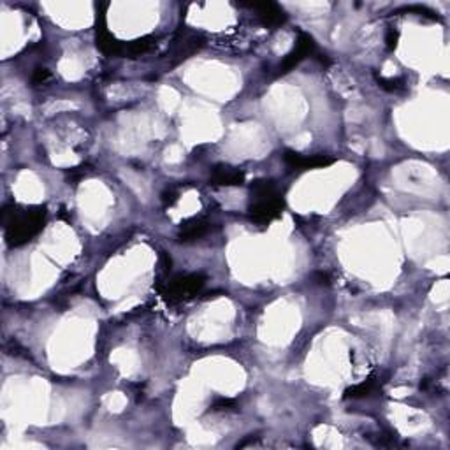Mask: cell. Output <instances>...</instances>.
Returning <instances> with one entry per match:
<instances>
[{
	"instance_id": "1",
	"label": "cell",
	"mask_w": 450,
	"mask_h": 450,
	"mask_svg": "<svg viewBox=\"0 0 450 450\" xmlns=\"http://www.w3.org/2000/svg\"><path fill=\"white\" fill-rule=\"evenodd\" d=\"M46 210L41 206L22 210L18 206H6L2 211V224L9 247H22L28 243L44 227Z\"/></svg>"
},
{
	"instance_id": "2",
	"label": "cell",
	"mask_w": 450,
	"mask_h": 450,
	"mask_svg": "<svg viewBox=\"0 0 450 450\" xmlns=\"http://www.w3.org/2000/svg\"><path fill=\"white\" fill-rule=\"evenodd\" d=\"M281 210H283V199L274 181L257 180L251 183L250 204H248L251 222L266 225L280 217Z\"/></svg>"
},
{
	"instance_id": "3",
	"label": "cell",
	"mask_w": 450,
	"mask_h": 450,
	"mask_svg": "<svg viewBox=\"0 0 450 450\" xmlns=\"http://www.w3.org/2000/svg\"><path fill=\"white\" fill-rule=\"evenodd\" d=\"M206 283V276L203 273H190V274H180V276L173 278L169 281L167 290H165V297L171 301H181L190 299L195 294L199 292Z\"/></svg>"
},
{
	"instance_id": "4",
	"label": "cell",
	"mask_w": 450,
	"mask_h": 450,
	"mask_svg": "<svg viewBox=\"0 0 450 450\" xmlns=\"http://www.w3.org/2000/svg\"><path fill=\"white\" fill-rule=\"evenodd\" d=\"M313 53H315V41H313V38L312 35L304 34V32H299V38H297L296 41V48L280 62V65H278V74H287V72H290L294 67H297L306 56L313 55Z\"/></svg>"
},
{
	"instance_id": "5",
	"label": "cell",
	"mask_w": 450,
	"mask_h": 450,
	"mask_svg": "<svg viewBox=\"0 0 450 450\" xmlns=\"http://www.w3.org/2000/svg\"><path fill=\"white\" fill-rule=\"evenodd\" d=\"M283 160L289 167L297 169V171H310V169H322L327 167L334 162V158L327 157V155H301L297 151H285Z\"/></svg>"
},
{
	"instance_id": "6",
	"label": "cell",
	"mask_w": 450,
	"mask_h": 450,
	"mask_svg": "<svg viewBox=\"0 0 450 450\" xmlns=\"http://www.w3.org/2000/svg\"><path fill=\"white\" fill-rule=\"evenodd\" d=\"M211 183L218 187H238L244 183V173L233 165L218 164L211 171Z\"/></svg>"
},
{
	"instance_id": "7",
	"label": "cell",
	"mask_w": 450,
	"mask_h": 450,
	"mask_svg": "<svg viewBox=\"0 0 450 450\" xmlns=\"http://www.w3.org/2000/svg\"><path fill=\"white\" fill-rule=\"evenodd\" d=\"M210 229H211V224L206 220V218L203 217L188 218V220H185L183 224H181L178 238H180V241L188 243V241H195L199 240V238L206 236V234L210 233Z\"/></svg>"
},
{
	"instance_id": "8",
	"label": "cell",
	"mask_w": 450,
	"mask_h": 450,
	"mask_svg": "<svg viewBox=\"0 0 450 450\" xmlns=\"http://www.w3.org/2000/svg\"><path fill=\"white\" fill-rule=\"evenodd\" d=\"M97 46L106 55H122L124 53V44L117 38H112L106 28L104 15L97 16Z\"/></svg>"
},
{
	"instance_id": "9",
	"label": "cell",
	"mask_w": 450,
	"mask_h": 450,
	"mask_svg": "<svg viewBox=\"0 0 450 450\" xmlns=\"http://www.w3.org/2000/svg\"><path fill=\"white\" fill-rule=\"evenodd\" d=\"M251 8L257 11V16H259V19L262 22V25L269 26V28L280 26L287 22L285 11L276 4L266 2V4H253Z\"/></svg>"
},
{
	"instance_id": "10",
	"label": "cell",
	"mask_w": 450,
	"mask_h": 450,
	"mask_svg": "<svg viewBox=\"0 0 450 450\" xmlns=\"http://www.w3.org/2000/svg\"><path fill=\"white\" fill-rule=\"evenodd\" d=\"M153 46H155V39L141 38V39H135V41L128 42L127 46H124V53L128 56H139V55H144V53L150 51Z\"/></svg>"
},
{
	"instance_id": "11",
	"label": "cell",
	"mask_w": 450,
	"mask_h": 450,
	"mask_svg": "<svg viewBox=\"0 0 450 450\" xmlns=\"http://www.w3.org/2000/svg\"><path fill=\"white\" fill-rule=\"evenodd\" d=\"M376 390V382L373 378L366 380V382L359 383V385H353L350 389L345 390V398H352V399H359V398H368L372 396L373 392Z\"/></svg>"
},
{
	"instance_id": "12",
	"label": "cell",
	"mask_w": 450,
	"mask_h": 450,
	"mask_svg": "<svg viewBox=\"0 0 450 450\" xmlns=\"http://www.w3.org/2000/svg\"><path fill=\"white\" fill-rule=\"evenodd\" d=\"M375 79L378 83V87L387 92H398L405 88V79L403 78H383V76L375 74Z\"/></svg>"
},
{
	"instance_id": "13",
	"label": "cell",
	"mask_w": 450,
	"mask_h": 450,
	"mask_svg": "<svg viewBox=\"0 0 450 450\" xmlns=\"http://www.w3.org/2000/svg\"><path fill=\"white\" fill-rule=\"evenodd\" d=\"M213 412H229V410H236V401L229 398H217L210 406Z\"/></svg>"
},
{
	"instance_id": "14",
	"label": "cell",
	"mask_w": 450,
	"mask_h": 450,
	"mask_svg": "<svg viewBox=\"0 0 450 450\" xmlns=\"http://www.w3.org/2000/svg\"><path fill=\"white\" fill-rule=\"evenodd\" d=\"M401 11L415 12V15H419V16H426V18L438 19V12L431 11V9H428V8H422V6H410V8H403Z\"/></svg>"
},
{
	"instance_id": "15",
	"label": "cell",
	"mask_w": 450,
	"mask_h": 450,
	"mask_svg": "<svg viewBox=\"0 0 450 450\" xmlns=\"http://www.w3.org/2000/svg\"><path fill=\"white\" fill-rule=\"evenodd\" d=\"M49 78H51V74H49L48 69L38 67L34 71V74H32V83H34V85H42V83L48 81Z\"/></svg>"
},
{
	"instance_id": "16",
	"label": "cell",
	"mask_w": 450,
	"mask_h": 450,
	"mask_svg": "<svg viewBox=\"0 0 450 450\" xmlns=\"http://www.w3.org/2000/svg\"><path fill=\"white\" fill-rule=\"evenodd\" d=\"M398 39H399V32H396V31L387 32V39H385L387 48H389V49L396 48V46H398Z\"/></svg>"
},
{
	"instance_id": "17",
	"label": "cell",
	"mask_w": 450,
	"mask_h": 450,
	"mask_svg": "<svg viewBox=\"0 0 450 450\" xmlns=\"http://www.w3.org/2000/svg\"><path fill=\"white\" fill-rule=\"evenodd\" d=\"M176 201H178L176 192H173V190L165 192V194H164V204H165V206H173V204L176 203Z\"/></svg>"
}]
</instances>
